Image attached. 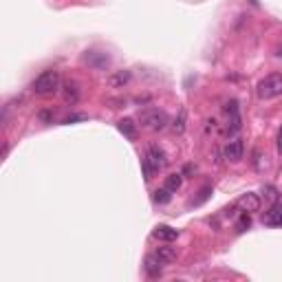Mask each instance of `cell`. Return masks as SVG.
<instances>
[{
	"mask_svg": "<svg viewBox=\"0 0 282 282\" xmlns=\"http://www.w3.org/2000/svg\"><path fill=\"white\" fill-rule=\"evenodd\" d=\"M167 161H170V159H167V154L163 152V148H159V146H148L146 157L141 159V167H144L146 181H150L159 170H163V167L167 166Z\"/></svg>",
	"mask_w": 282,
	"mask_h": 282,
	"instance_id": "6da1fadb",
	"label": "cell"
},
{
	"mask_svg": "<svg viewBox=\"0 0 282 282\" xmlns=\"http://www.w3.org/2000/svg\"><path fill=\"white\" fill-rule=\"evenodd\" d=\"M58 88H60V71H55V68H47L31 82V91L35 95H51Z\"/></svg>",
	"mask_w": 282,
	"mask_h": 282,
	"instance_id": "7a4b0ae2",
	"label": "cell"
},
{
	"mask_svg": "<svg viewBox=\"0 0 282 282\" xmlns=\"http://www.w3.org/2000/svg\"><path fill=\"white\" fill-rule=\"evenodd\" d=\"M139 124L144 126L146 130L159 133V130H163L170 124V117H167V113L161 108H146L139 113Z\"/></svg>",
	"mask_w": 282,
	"mask_h": 282,
	"instance_id": "3957f363",
	"label": "cell"
},
{
	"mask_svg": "<svg viewBox=\"0 0 282 282\" xmlns=\"http://www.w3.org/2000/svg\"><path fill=\"white\" fill-rule=\"evenodd\" d=\"M256 95L260 100H273V97H280L282 95V75L273 73V75H267L265 80L258 82L256 86Z\"/></svg>",
	"mask_w": 282,
	"mask_h": 282,
	"instance_id": "277c9868",
	"label": "cell"
},
{
	"mask_svg": "<svg viewBox=\"0 0 282 282\" xmlns=\"http://www.w3.org/2000/svg\"><path fill=\"white\" fill-rule=\"evenodd\" d=\"M245 154V144H243V139H232V141H227L223 148V157L227 159V161L232 163H238L240 159H243Z\"/></svg>",
	"mask_w": 282,
	"mask_h": 282,
	"instance_id": "5b68a950",
	"label": "cell"
},
{
	"mask_svg": "<svg viewBox=\"0 0 282 282\" xmlns=\"http://www.w3.org/2000/svg\"><path fill=\"white\" fill-rule=\"evenodd\" d=\"M130 80H133V73L128 71V68H121V71H113L108 77H106V84H108L110 88H124L130 84Z\"/></svg>",
	"mask_w": 282,
	"mask_h": 282,
	"instance_id": "8992f818",
	"label": "cell"
},
{
	"mask_svg": "<svg viewBox=\"0 0 282 282\" xmlns=\"http://www.w3.org/2000/svg\"><path fill=\"white\" fill-rule=\"evenodd\" d=\"M236 205H238L243 212H258L260 210V196L253 194V192H247V194L240 196Z\"/></svg>",
	"mask_w": 282,
	"mask_h": 282,
	"instance_id": "52a82bcc",
	"label": "cell"
},
{
	"mask_svg": "<svg viewBox=\"0 0 282 282\" xmlns=\"http://www.w3.org/2000/svg\"><path fill=\"white\" fill-rule=\"evenodd\" d=\"M263 223L265 225H271V227H282V203H278V201L273 203L271 210L265 214Z\"/></svg>",
	"mask_w": 282,
	"mask_h": 282,
	"instance_id": "ba28073f",
	"label": "cell"
},
{
	"mask_svg": "<svg viewBox=\"0 0 282 282\" xmlns=\"http://www.w3.org/2000/svg\"><path fill=\"white\" fill-rule=\"evenodd\" d=\"M84 62L91 64L93 68H106L110 64L108 55L106 53H100V51H88L86 55H84Z\"/></svg>",
	"mask_w": 282,
	"mask_h": 282,
	"instance_id": "9c48e42d",
	"label": "cell"
},
{
	"mask_svg": "<svg viewBox=\"0 0 282 282\" xmlns=\"http://www.w3.org/2000/svg\"><path fill=\"white\" fill-rule=\"evenodd\" d=\"M154 238L163 240V243H172V240L179 238V230H174V227H167V225H157L152 232Z\"/></svg>",
	"mask_w": 282,
	"mask_h": 282,
	"instance_id": "30bf717a",
	"label": "cell"
},
{
	"mask_svg": "<svg viewBox=\"0 0 282 282\" xmlns=\"http://www.w3.org/2000/svg\"><path fill=\"white\" fill-rule=\"evenodd\" d=\"M154 256H157L163 265H170V263H174V260H177L179 249L177 247H170V245H163V247H159L157 251H154Z\"/></svg>",
	"mask_w": 282,
	"mask_h": 282,
	"instance_id": "8fae6325",
	"label": "cell"
},
{
	"mask_svg": "<svg viewBox=\"0 0 282 282\" xmlns=\"http://www.w3.org/2000/svg\"><path fill=\"white\" fill-rule=\"evenodd\" d=\"M62 97H64V101H66L68 106H73V104H77V101H80V88H77L75 82H66V84H64Z\"/></svg>",
	"mask_w": 282,
	"mask_h": 282,
	"instance_id": "7c38bea8",
	"label": "cell"
},
{
	"mask_svg": "<svg viewBox=\"0 0 282 282\" xmlns=\"http://www.w3.org/2000/svg\"><path fill=\"white\" fill-rule=\"evenodd\" d=\"M161 260L154 256V253H150L148 258H146V263H144V267H146V273H148L150 278H157L159 273H161Z\"/></svg>",
	"mask_w": 282,
	"mask_h": 282,
	"instance_id": "4fadbf2b",
	"label": "cell"
},
{
	"mask_svg": "<svg viewBox=\"0 0 282 282\" xmlns=\"http://www.w3.org/2000/svg\"><path fill=\"white\" fill-rule=\"evenodd\" d=\"M117 128H119V133L124 134V137L137 139V124H134L133 119H119L117 121Z\"/></svg>",
	"mask_w": 282,
	"mask_h": 282,
	"instance_id": "5bb4252c",
	"label": "cell"
},
{
	"mask_svg": "<svg viewBox=\"0 0 282 282\" xmlns=\"http://www.w3.org/2000/svg\"><path fill=\"white\" fill-rule=\"evenodd\" d=\"M163 185H166L167 187V190H170V192H172V194H174V192H177V190H181V185H183V174H167V177H166V183H163Z\"/></svg>",
	"mask_w": 282,
	"mask_h": 282,
	"instance_id": "9a60e30c",
	"label": "cell"
},
{
	"mask_svg": "<svg viewBox=\"0 0 282 282\" xmlns=\"http://www.w3.org/2000/svg\"><path fill=\"white\" fill-rule=\"evenodd\" d=\"M152 199H154V203H157V205H166V203H170V199H172V192L163 185V187H159V190H154Z\"/></svg>",
	"mask_w": 282,
	"mask_h": 282,
	"instance_id": "2e32d148",
	"label": "cell"
},
{
	"mask_svg": "<svg viewBox=\"0 0 282 282\" xmlns=\"http://www.w3.org/2000/svg\"><path fill=\"white\" fill-rule=\"evenodd\" d=\"M172 128H174V133H177V134H181L183 130H185V110H181V113H179V117L174 119Z\"/></svg>",
	"mask_w": 282,
	"mask_h": 282,
	"instance_id": "e0dca14e",
	"label": "cell"
},
{
	"mask_svg": "<svg viewBox=\"0 0 282 282\" xmlns=\"http://www.w3.org/2000/svg\"><path fill=\"white\" fill-rule=\"evenodd\" d=\"M249 225H251V218H249V212H243V216H240L238 225H236V230H238V232H245V230H249Z\"/></svg>",
	"mask_w": 282,
	"mask_h": 282,
	"instance_id": "ac0fdd59",
	"label": "cell"
},
{
	"mask_svg": "<svg viewBox=\"0 0 282 282\" xmlns=\"http://www.w3.org/2000/svg\"><path fill=\"white\" fill-rule=\"evenodd\" d=\"M265 196H267L271 203H276L278 201V190L273 185H265Z\"/></svg>",
	"mask_w": 282,
	"mask_h": 282,
	"instance_id": "d6986e66",
	"label": "cell"
},
{
	"mask_svg": "<svg viewBox=\"0 0 282 282\" xmlns=\"http://www.w3.org/2000/svg\"><path fill=\"white\" fill-rule=\"evenodd\" d=\"M38 119L44 121V124H53V113H49V110H40V113H38Z\"/></svg>",
	"mask_w": 282,
	"mask_h": 282,
	"instance_id": "ffe728a7",
	"label": "cell"
},
{
	"mask_svg": "<svg viewBox=\"0 0 282 282\" xmlns=\"http://www.w3.org/2000/svg\"><path fill=\"white\" fill-rule=\"evenodd\" d=\"M86 119H88L86 115H68V117H64L62 124H75V121H86Z\"/></svg>",
	"mask_w": 282,
	"mask_h": 282,
	"instance_id": "44dd1931",
	"label": "cell"
},
{
	"mask_svg": "<svg viewBox=\"0 0 282 282\" xmlns=\"http://www.w3.org/2000/svg\"><path fill=\"white\" fill-rule=\"evenodd\" d=\"M278 152L282 154V130H280V134H278Z\"/></svg>",
	"mask_w": 282,
	"mask_h": 282,
	"instance_id": "7402d4cb",
	"label": "cell"
},
{
	"mask_svg": "<svg viewBox=\"0 0 282 282\" xmlns=\"http://www.w3.org/2000/svg\"><path fill=\"white\" fill-rule=\"evenodd\" d=\"M276 55H278V58H282V47L278 49V53H276Z\"/></svg>",
	"mask_w": 282,
	"mask_h": 282,
	"instance_id": "603a6c76",
	"label": "cell"
}]
</instances>
